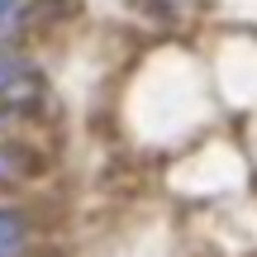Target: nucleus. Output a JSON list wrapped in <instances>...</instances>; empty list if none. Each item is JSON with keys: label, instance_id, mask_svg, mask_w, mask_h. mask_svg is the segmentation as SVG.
Returning <instances> with one entry per match:
<instances>
[{"label": "nucleus", "instance_id": "nucleus-2", "mask_svg": "<svg viewBox=\"0 0 257 257\" xmlns=\"http://www.w3.org/2000/svg\"><path fill=\"white\" fill-rule=\"evenodd\" d=\"M29 238V219L19 210H0V257H15Z\"/></svg>", "mask_w": 257, "mask_h": 257}, {"label": "nucleus", "instance_id": "nucleus-4", "mask_svg": "<svg viewBox=\"0 0 257 257\" xmlns=\"http://www.w3.org/2000/svg\"><path fill=\"white\" fill-rule=\"evenodd\" d=\"M15 10H19V0H0V24H5V19L15 15Z\"/></svg>", "mask_w": 257, "mask_h": 257}, {"label": "nucleus", "instance_id": "nucleus-3", "mask_svg": "<svg viewBox=\"0 0 257 257\" xmlns=\"http://www.w3.org/2000/svg\"><path fill=\"white\" fill-rule=\"evenodd\" d=\"M24 162H29V157L19 153V148H0V186H10V181H15V176L24 172Z\"/></svg>", "mask_w": 257, "mask_h": 257}, {"label": "nucleus", "instance_id": "nucleus-1", "mask_svg": "<svg viewBox=\"0 0 257 257\" xmlns=\"http://www.w3.org/2000/svg\"><path fill=\"white\" fill-rule=\"evenodd\" d=\"M38 72L24 57H5L0 53V110H29L38 100Z\"/></svg>", "mask_w": 257, "mask_h": 257}]
</instances>
